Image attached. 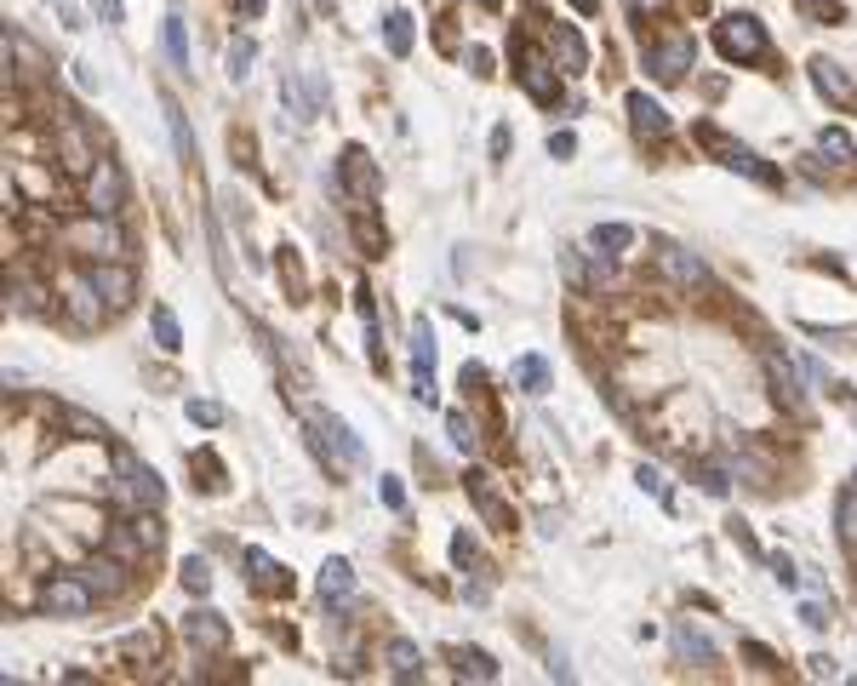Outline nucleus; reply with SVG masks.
Masks as SVG:
<instances>
[{"instance_id": "a19ab883", "label": "nucleus", "mask_w": 857, "mask_h": 686, "mask_svg": "<svg viewBox=\"0 0 857 686\" xmlns=\"http://www.w3.org/2000/svg\"><path fill=\"white\" fill-rule=\"evenodd\" d=\"M572 149H578V138H572V132H549V155H560V161H566Z\"/></svg>"}, {"instance_id": "49530a36", "label": "nucleus", "mask_w": 857, "mask_h": 686, "mask_svg": "<svg viewBox=\"0 0 857 686\" xmlns=\"http://www.w3.org/2000/svg\"><path fill=\"white\" fill-rule=\"evenodd\" d=\"M480 6H498V0H480Z\"/></svg>"}, {"instance_id": "f257e3e1", "label": "nucleus", "mask_w": 857, "mask_h": 686, "mask_svg": "<svg viewBox=\"0 0 857 686\" xmlns=\"http://www.w3.org/2000/svg\"><path fill=\"white\" fill-rule=\"evenodd\" d=\"M715 46L720 58L732 63H766V52H772V41H766V23H755L749 12H738V18H726L715 29Z\"/></svg>"}, {"instance_id": "412c9836", "label": "nucleus", "mask_w": 857, "mask_h": 686, "mask_svg": "<svg viewBox=\"0 0 857 686\" xmlns=\"http://www.w3.org/2000/svg\"><path fill=\"white\" fill-rule=\"evenodd\" d=\"M69 315H75L80 326H98L103 321V309H98V286L80 275V286H69Z\"/></svg>"}, {"instance_id": "4c0bfd02", "label": "nucleus", "mask_w": 857, "mask_h": 686, "mask_svg": "<svg viewBox=\"0 0 857 686\" xmlns=\"http://www.w3.org/2000/svg\"><path fill=\"white\" fill-rule=\"evenodd\" d=\"M772 578H778L783 589H795V584H800V572H795V561H789V555H772Z\"/></svg>"}, {"instance_id": "6e6552de", "label": "nucleus", "mask_w": 857, "mask_h": 686, "mask_svg": "<svg viewBox=\"0 0 857 686\" xmlns=\"http://www.w3.org/2000/svg\"><path fill=\"white\" fill-rule=\"evenodd\" d=\"M120 492H126L138 509H160V504H166V486H160V475L149 464H138V458H120Z\"/></svg>"}, {"instance_id": "423d86ee", "label": "nucleus", "mask_w": 857, "mask_h": 686, "mask_svg": "<svg viewBox=\"0 0 857 686\" xmlns=\"http://www.w3.org/2000/svg\"><path fill=\"white\" fill-rule=\"evenodd\" d=\"M86 281L98 286V298L109 303V309H126V303H132V292H138L132 269H120L115 258H92V263H86Z\"/></svg>"}, {"instance_id": "c85d7f7f", "label": "nucleus", "mask_w": 857, "mask_h": 686, "mask_svg": "<svg viewBox=\"0 0 857 686\" xmlns=\"http://www.w3.org/2000/svg\"><path fill=\"white\" fill-rule=\"evenodd\" d=\"M555 46H560V58H566V69H572V75L589 63V52H583V41H578V29H566V23L555 29Z\"/></svg>"}, {"instance_id": "37998d69", "label": "nucleus", "mask_w": 857, "mask_h": 686, "mask_svg": "<svg viewBox=\"0 0 857 686\" xmlns=\"http://www.w3.org/2000/svg\"><path fill=\"white\" fill-rule=\"evenodd\" d=\"M509 143H515V138H509V126H498V132H492V155H498V161L509 155Z\"/></svg>"}, {"instance_id": "f03ea898", "label": "nucleus", "mask_w": 857, "mask_h": 686, "mask_svg": "<svg viewBox=\"0 0 857 686\" xmlns=\"http://www.w3.org/2000/svg\"><path fill=\"white\" fill-rule=\"evenodd\" d=\"M92 595H98V589L86 584V578H52V584L40 589V612H46V618H86V612H92Z\"/></svg>"}, {"instance_id": "473e14b6", "label": "nucleus", "mask_w": 857, "mask_h": 686, "mask_svg": "<svg viewBox=\"0 0 857 686\" xmlns=\"http://www.w3.org/2000/svg\"><path fill=\"white\" fill-rule=\"evenodd\" d=\"M412 366H435V332H429V321L412 326Z\"/></svg>"}, {"instance_id": "58836bf2", "label": "nucleus", "mask_w": 857, "mask_h": 686, "mask_svg": "<svg viewBox=\"0 0 857 686\" xmlns=\"http://www.w3.org/2000/svg\"><path fill=\"white\" fill-rule=\"evenodd\" d=\"M800 624H806V629H823V624H829V606L806 601V606H800Z\"/></svg>"}, {"instance_id": "4be33fe9", "label": "nucleus", "mask_w": 857, "mask_h": 686, "mask_svg": "<svg viewBox=\"0 0 857 686\" xmlns=\"http://www.w3.org/2000/svg\"><path fill=\"white\" fill-rule=\"evenodd\" d=\"M469 498H475V504H480V515H486V521H492V526H509V509L498 504V492H492V481H486L480 469H475V475H469Z\"/></svg>"}, {"instance_id": "7ed1b4c3", "label": "nucleus", "mask_w": 857, "mask_h": 686, "mask_svg": "<svg viewBox=\"0 0 857 686\" xmlns=\"http://www.w3.org/2000/svg\"><path fill=\"white\" fill-rule=\"evenodd\" d=\"M69 246H80L86 258H120V252H126V235L115 229V218L92 212L86 223H69Z\"/></svg>"}, {"instance_id": "ea45409f", "label": "nucleus", "mask_w": 857, "mask_h": 686, "mask_svg": "<svg viewBox=\"0 0 857 686\" xmlns=\"http://www.w3.org/2000/svg\"><path fill=\"white\" fill-rule=\"evenodd\" d=\"M132 532H138V538H143V544H149V549L160 544V521H155V515H149V521H143V515H138V521H132Z\"/></svg>"}, {"instance_id": "7c9ffc66", "label": "nucleus", "mask_w": 857, "mask_h": 686, "mask_svg": "<svg viewBox=\"0 0 857 686\" xmlns=\"http://www.w3.org/2000/svg\"><path fill=\"white\" fill-rule=\"evenodd\" d=\"M818 149H823V155H840L846 166H857V143L846 138V132H829V126H823V132H818Z\"/></svg>"}, {"instance_id": "de8ad7c7", "label": "nucleus", "mask_w": 857, "mask_h": 686, "mask_svg": "<svg viewBox=\"0 0 857 686\" xmlns=\"http://www.w3.org/2000/svg\"><path fill=\"white\" fill-rule=\"evenodd\" d=\"M578 6H595V0H578Z\"/></svg>"}, {"instance_id": "aec40b11", "label": "nucleus", "mask_w": 857, "mask_h": 686, "mask_svg": "<svg viewBox=\"0 0 857 686\" xmlns=\"http://www.w3.org/2000/svg\"><path fill=\"white\" fill-rule=\"evenodd\" d=\"M589 246H595V252H606V258H618V252H629V246H635V229H629V223H595Z\"/></svg>"}, {"instance_id": "2f4dec72", "label": "nucleus", "mask_w": 857, "mask_h": 686, "mask_svg": "<svg viewBox=\"0 0 857 686\" xmlns=\"http://www.w3.org/2000/svg\"><path fill=\"white\" fill-rule=\"evenodd\" d=\"M446 441L458 446V452H475V424L463 412H446Z\"/></svg>"}, {"instance_id": "f8f14e48", "label": "nucleus", "mask_w": 857, "mask_h": 686, "mask_svg": "<svg viewBox=\"0 0 857 686\" xmlns=\"http://www.w3.org/2000/svg\"><path fill=\"white\" fill-rule=\"evenodd\" d=\"M812 86H818L823 98H835V109H857V86L840 75V63L818 58V63H812Z\"/></svg>"}, {"instance_id": "79ce46f5", "label": "nucleus", "mask_w": 857, "mask_h": 686, "mask_svg": "<svg viewBox=\"0 0 857 686\" xmlns=\"http://www.w3.org/2000/svg\"><path fill=\"white\" fill-rule=\"evenodd\" d=\"M383 504H389V509H400V504H406V492H400V481H395V475H383Z\"/></svg>"}, {"instance_id": "a18cd8bd", "label": "nucleus", "mask_w": 857, "mask_h": 686, "mask_svg": "<svg viewBox=\"0 0 857 686\" xmlns=\"http://www.w3.org/2000/svg\"><path fill=\"white\" fill-rule=\"evenodd\" d=\"M240 12H246V18H258V12H263V0H240Z\"/></svg>"}, {"instance_id": "b1692460", "label": "nucleus", "mask_w": 857, "mask_h": 686, "mask_svg": "<svg viewBox=\"0 0 857 686\" xmlns=\"http://www.w3.org/2000/svg\"><path fill=\"white\" fill-rule=\"evenodd\" d=\"M160 46H166V58L178 63L183 75H189V35H183V18H178V12L160 23Z\"/></svg>"}, {"instance_id": "bb28decb", "label": "nucleus", "mask_w": 857, "mask_h": 686, "mask_svg": "<svg viewBox=\"0 0 857 686\" xmlns=\"http://www.w3.org/2000/svg\"><path fill=\"white\" fill-rule=\"evenodd\" d=\"M835 526H840V544L857 555V486L852 492H840V504H835Z\"/></svg>"}, {"instance_id": "f3484780", "label": "nucleus", "mask_w": 857, "mask_h": 686, "mask_svg": "<svg viewBox=\"0 0 857 686\" xmlns=\"http://www.w3.org/2000/svg\"><path fill=\"white\" fill-rule=\"evenodd\" d=\"M383 664H389L395 681H418V675H423V652L412 641H389V646H383Z\"/></svg>"}, {"instance_id": "5701e85b", "label": "nucleus", "mask_w": 857, "mask_h": 686, "mask_svg": "<svg viewBox=\"0 0 857 686\" xmlns=\"http://www.w3.org/2000/svg\"><path fill=\"white\" fill-rule=\"evenodd\" d=\"M452 658H458V675H469V681H498V664H492V652H480V646H458Z\"/></svg>"}, {"instance_id": "ddd939ff", "label": "nucleus", "mask_w": 857, "mask_h": 686, "mask_svg": "<svg viewBox=\"0 0 857 686\" xmlns=\"http://www.w3.org/2000/svg\"><path fill=\"white\" fill-rule=\"evenodd\" d=\"M663 269H669V281L675 286H709V269H703V258H692L686 246H663Z\"/></svg>"}, {"instance_id": "72a5a7b5", "label": "nucleus", "mask_w": 857, "mask_h": 686, "mask_svg": "<svg viewBox=\"0 0 857 686\" xmlns=\"http://www.w3.org/2000/svg\"><path fill=\"white\" fill-rule=\"evenodd\" d=\"M252 58H258V46H252V41L229 46V81H246V75H252Z\"/></svg>"}, {"instance_id": "9b49d317", "label": "nucleus", "mask_w": 857, "mask_h": 686, "mask_svg": "<svg viewBox=\"0 0 857 686\" xmlns=\"http://www.w3.org/2000/svg\"><path fill=\"white\" fill-rule=\"evenodd\" d=\"M766 372H772V389H778V401L800 418V412H806V389H800L795 361H789V355H766Z\"/></svg>"}, {"instance_id": "dca6fc26", "label": "nucleus", "mask_w": 857, "mask_h": 686, "mask_svg": "<svg viewBox=\"0 0 857 686\" xmlns=\"http://www.w3.org/2000/svg\"><path fill=\"white\" fill-rule=\"evenodd\" d=\"M509 378H515L526 395H549V384H555V366L543 361V355H520V361L509 366Z\"/></svg>"}, {"instance_id": "a878e982", "label": "nucleus", "mask_w": 857, "mask_h": 686, "mask_svg": "<svg viewBox=\"0 0 857 686\" xmlns=\"http://www.w3.org/2000/svg\"><path fill=\"white\" fill-rule=\"evenodd\" d=\"M383 46H389L395 58L412 52V18H406V12H389V18H383Z\"/></svg>"}, {"instance_id": "c03bdc74", "label": "nucleus", "mask_w": 857, "mask_h": 686, "mask_svg": "<svg viewBox=\"0 0 857 686\" xmlns=\"http://www.w3.org/2000/svg\"><path fill=\"white\" fill-rule=\"evenodd\" d=\"M103 18H109V23H120V0H103Z\"/></svg>"}, {"instance_id": "c756f323", "label": "nucleus", "mask_w": 857, "mask_h": 686, "mask_svg": "<svg viewBox=\"0 0 857 686\" xmlns=\"http://www.w3.org/2000/svg\"><path fill=\"white\" fill-rule=\"evenodd\" d=\"M166 126H172V143H178V155L189 161V155H195V132L183 126V109H178L172 98H166Z\"/></svg>"}, {"instance_id": "4468645a", "label": "nucleus", "mask_w": 857, "mask_h": 686, "mask_svg": "<svg viewBox=\"0 0 857 686\" xmlns=\"http://www.w3.org/2000/svg\"><path fill=\"white\" fill-rule=\"evenodd\" d=\"M675 652L686 658V664H703V669L720 664V646L709 641V635H703L698 624H675Z\"/></svg>"}, {"instance_id": "c9c22d12", "label": "nucleus", "mask_w": 857, "mask_h": 686, "mask_svg": "<svg viewBox=\"0 0 857 686\" xmlns=\"http://www.w3.org/2000/svg\"><path fill=\"white\" fill-rule=\"evenodd\" d=\"M189 418H195L200 429H218L223 424V406L218 401H189Z\"/></svg>"}, {"instance_id": "20e7f679", "label": "nucleus", "mask_w": 857, "mask_h": 686, "mask_svg": "<svg viewBox=\"0 0 857 686\" xmlns=\"http://www.w3.org/2000/svg\"><path fill=\"white\" fill-rule=\"evenodd\" d=\"M315 446L326 458H338V464H360V458H366L360 435L343 424V418H332V412H315Z\"/></svg>"}, {"instance_id": "1a4fd4ad", "label": "nucleus", "mask_w": 857, "mask_h": 686, "mask_svg": "<svg viewBox=\"0 0 857 686\" xmlns=\"http://www.w3.org/2000/svg\"><path fill=\"white\" fill-rule=\"evenodd\" d=\"M80 578L98 589V595H126V589H132V561H120V555H98V561L80 566Z\"/></svg>"}, {"instance_id": "0eeeda50", "label": "nucleus", "mask_w": 857, "mask_h": 686, "mask_svg": "<svg viewBox=\"0 0 857 686\" xmlns=\"http://www.w3.org/2000/svg\"><path fill=\"white\" fill-rule=\"evenodd\" d=\"M692 58H698L692 35H669V41H658L652 52H646V69H652L658 81H680V75L692 69Z\"/></svg>"}, {"instance_id": "6ab92c4d", "label": "nucleus", "mask_w": 857, "mask_h": 686, "mask_svg": "<svg viewBox=\"0 0 857 686\" xmlns=\"http://www.w3.org/2000/svg\"><path fill=\"white\" fill-rule=\"evenodd\" d=\"M520 81H526V92L538 103H555V81L543 75V58L532 52V46H520Z\"/></svg>"}, {"instance_id": "2eb2a0df", "label": "nucleus", "mask_w": 857, "mask_h": 686, "mask_svg": "<svg viewBox=\"0 0 857 686\" xmlns=\"http://www.w3.org/2000/svg\"><path fill=\"white\" fill-rule=\"evenodd\" d=\"M320 601H326V606H349V601H355V572H349V561H326V566H320Z\"/></svg>"}, {"instance_id": "e433bc0d", "label": "nucleus", "mask_w": 857, "mask_h": 686, "mask_svg": "<svg viewBox=\"0 0 857 686\" xmlns=\"http://www.w3.org/2000/svg\"><path fill=\"white\" fill-rule=\"evenodd\" d=\"M640 492H652L658 504H669V486H663V475H658V469H646V464H640Z\"/></svg>"}, {"instance_id": "39448f33", "label": "nucleus", "mask_w": 857, "mask_h": 686, "mask_svg": "<svg viewBox=\"0 0 857 686\" xmlns=\"http://www.w3.org/2000/svg\"><path fill=\"white\" fill-rule=\"evenodd\" d=\"M86 206L103 212V218H115L120 206H126V172L115 161H98L92 166V178H86Z\"/></svg>"}, {"instance_id": "cd10ccee", "label": "nucleus", "mask_w": 857, "mask_h": 686, "mask_svg": "<svg viewBox=\"0 0 857 686\" xmlns=\"http://www.w3.org/2000/svg\"><path fill=\"white\" fill-rule=\"evenodd\" d=\"M149 326H155V343L166 349V355H172V349H183V326H178V315H172L166 303H160L155 315H149Z\"/></svg>"}, {"instance_id": "a211bd4d", "label": "nucleus", "mask_w": 857, "mask_h": 686, "mask_svg": "<svg viewBox=\"0 0 857 686\" xmlns=\"http://www.w3.org/2000/svg\"><path fill=\"white\" fill-rule=\"evenodd\" d=\"M629 115H635V132H640V138H663V132H669V115H663V109L646 98V92H629Z\"/></svg>"}, {"instance_id": "f704fd0d", "label": "nucleus", "mask_w": 857, "mask_h": 686, "mask_svg": "<svg viewBox=\"0 0 857 686\" xmlns=\"http://www.w3.org/2000/svg\"><path fill=\"white\" fill-rule=\"evenodd\" d=\"M183 589H195V595H206V589H212V566L200 561V555H189V561H183Z\"/></svg>"}, {"instance_id": "9d476101", "label": "nucleus", "mask_w": 857, "mask_h": 686, "mask_svg": "<svg viewBox=\"0 0 857 686\" xmlns=\"http://www.w3.org/2000/svg\"><path fill=\"white\" fill-rule=\"evenodd\" d=\"M183 635H189V646H200V652H223V646H229V624H223L218 612H206V606L183 618Z\"/></svg>"}, {"instance_id": "393cba45", "label": "nucleus", "mask_w": 857, "mask_h": 686, "mask_svg": "<svg viewBox=\"0 0 857 686\" xmlns=\"http://www.w3.org/2000/svg\"><path fill=\"white\" fill-rule=\"evenodd\" d=\"M246 566H252V584L258 589H286L292 578H286V566H275L263 549H246Z\"/></svg>"}]
</instances>
